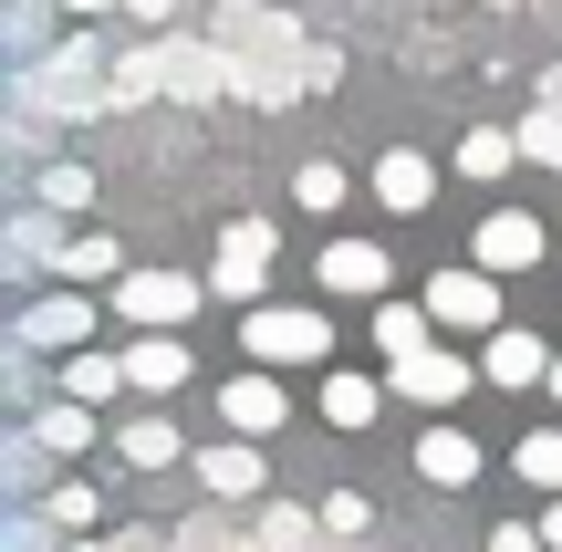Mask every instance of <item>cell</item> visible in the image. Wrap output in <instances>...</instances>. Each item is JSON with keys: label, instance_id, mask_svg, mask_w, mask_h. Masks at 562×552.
Listing matches in <instances>:
<instances>
[{"label": "cell", "instance_id": "cell-1", "mask_svg": "<svg viewBox=\"0 0 562 552\" xmlns=\"http://www.w3.org/2000/svg\"><path fill=\"white\" fill-rule=\"evenodd\" d=\"M229 83H240V63L229 53H199V42H146V53H125L115 74H104V94L115 104H146V94H229Z\"/></svg>", "mask_w": 562, "mask_h": 552}, {"label": "cell", "instance_id": "cell-2", "mask_svg": "<svg viewBox=\"0 0 562 552\" xmlns=\"http://www.w3.org/2000/svg\"><path fill=\"white\" fill-rule=\"evenodd\" d=\"M240 354H250V365H313V354H334V324L302 313V303H250Z\"/></svg>", "mask_w": 562, "mask_h": 552}, {"label": "cell", "instance_id": "cell-3", "mask_svg": "<svg viewBox=\"0 0 562 552\" xmlns=\"http://www.w3.org/2000/svg\"><path fill=\"white\" fill-rule=\"evenodd\" d=\"M199 292H209V282H188V271H125V282H115V324L178 334L188 313H199Z\"/></svg>", "mask_w": 562, "mask_h": 552}, {"label": "cell", "instance_id": "cell-4", "mask_svg": "<svg viewBox=\"0 0 562 552\" xmlns=\"http://www.w3.org/2000/svg\"><path fill=\"white\" fill-rule=\"evenodd\" d=\"M271 219H229L220 229V261H209V292H229V303H261V282H271Z\"/></svg>", "mask_w": 562, "mask_h": 552}, {"label": "cell", "instance_id": "cell-5", "mask_svg": "<svg viewBox=\"0 0 562 552\" xmlns=\"http://www.w3.org/2000/svg\"><path fill=\"white\" fill-rule=\"evenodd\" d=\"M427 313H438L448 334H501V271H438V282H427Z\"/></svg>", "mask_w": 562, "mask_h": 552}, {"label": "cell", "instance_id": "cell-6", "mask_svg": "<svg viewBox=\"0 0 562 552\" xmlns=\"http://www.w3.org/2000/svg\"><path fill=\"white\" fill-rule=\"evenodd\" d=\"M469 375H480V365H459L448 345H417V354H396V365H385V386H396L406 407H459Z\"/></svg>", "mask_w": 562, "mask_h": 552}, {"label": "cell", "instance_id": "cell-7", "mask_svg": "<svg viewBox=\"0 0 562 552\" xmlns=\"http://www.w3.org/2000/svg\"><path fill=\"white\" fill-rule=\"evenodd\" d=\"M469 261L501 271V282H510V271H531V261H542V219H531V209H490L480 240H469Z\"/></svg>", "mask_w": 562, "mask_h": 552}, {"label": "cell", "instance_id": "cell-8", "mask_svg": "<svg viewBox=\"0 0 562 552\" xmlns=\"http://www.w3.org/2000/svg\"><path fill=\"white\" fill-rule=\"evenodd\" d=\"M83 334H94V303H83L74 282L42 292V303L21 313V345H32V354H83Z\"/></svg>", "mask_w": 562, "mask_h": 552}, {"label": "cell", "instance_id": "cell-9", "mask_svg": "<svg viewBox=\"0 0 562 552\" xmlns=\"http://www.w3.org/2000/svg\"><path fill=\"white\" fill-rule=\"evenodd\" d=\"M385 282H396V250H375V240L323 250V292H344V303H385Z\"/></svg>", "mask_w": 562, "mask_h": 552}, {"label": "cell", "instance_id": "cell-10", "mask_svg": "<svg viewBox=\"0 0 562 552\" xmlns=\"http://www.w3.org/2000/svg\"><path fill=\"white\" fill-rule=\"evenodd\" d=\"M220 417H229V438H271V428H281L292 407H281L271 365H250V375H229V386H220Z\"/></svg>", "mask_w": 562, "mask_h": 552}, {"label": "cell", "instance_id": "cell-11", "mask_svg": "<svg viewBox=\"0 0 562 552\" xmlns=\"http://www.w3.org/2000/svg\"><path fill=\"white\" fill-rule=\"evenodd\" d=\"M480 375H490V386H552V345H542V334H490V345H480Z\"/></svg>", "mask_w": 562, "mask_h": 552}, {"label": "cell", "instance_id": "cell-12", "mask_svg": "<svg viewBox=\"0 0 562 552\" xmlns=\"http://www.w3.org/2000/svg\"><path fill=\"white\" fill-rule=\"evenodd\" d=\"M375 199L396 209V219H427V199H438V167H427L417 146H396V157H375Z\"/></svg>", "mask_w": 562, "mask_h": 552}, {"label": "cell", "instance_id": "cell-13", "mask_svg": "<svg viewBox=\"0 0 562 552\" xmlns=\"http://www.w3.org/2000/svg\"><path fill=\"white\" fill-rule=\"evenodd\" d=\"M261 480H271V470H261V438H229V449L199 459V491H209V500H261Z\"/></svg>", "mask_w": 562, "mask_h": 552}, {"label": "cell", "instance_id": "cell-14", "mask_svg": "<svg viewBox=\"0 0 562 552\" xmlns=\"http://www.w3.org/2000/svg\"><path fill=\"white\" fill-rule=\"evenodd\" d=\"M53 282H125V240H104V229H74V240L53 250Z\"/></svg>", "mask_w": 562, "mask_h": 552}, {"label": "cell", "instance_id": "cell-15", "mask_svg": "<svg viewBox=\"0 0 562 552\" xmlns=\"http://www.w3.org/2000/svg\"><path fill=\"white\" fill-rule=\"evenodd\" d=\"M125 375H136V396H178L188 386V345L178 334H136L125 345Z\"/></svg>", "mask_w": 562, "mask_h": 552}, {"label": "cell", "instance_id": "cell-16", "mask_svg": "<svg viewBox=\"0 0 562 552\" xmlns=\"http://www.w3.org/2000/svg\"><path fill=\"white\" fill-rule=\"evenodd\" d=\"M63 396H83V407H115V396H136V375H125V354H63Z\"/></svg>", "mask_w": 562, "mask_h": 552}, {"label": "cell", "instance_id": "cell-17", "mask_svg": "<svg viewBox=\"0 0 562 552\" xmlns=\"http://www.w3.org/2000/svg\"><path fill=\"white\" fill-rule=\"evenodd\" d=\"M510 167H521V125H469V136H459V178L501 188Z\"/></svg>", "mask_w": 562, "mask_h": 552}, {"label": "cell", "instance_id": "cell-18", "mask_svg": "<svg viewBox=\"0 0 562 552\" xmlns=\"http://www.w3.org/2000/svg\"><path fill=\"white\" fill-rule=\"evenodd\" d=\"M32 438L53 459H83V449H94V407H83V396H42V407H32Z\"/></svg>", "mask_w": 562, "mask_h": 552}, {"label": "cell", "instance_id": "cell-19", "mask_svg": "<svg viewBox=\"0 0 562 552\" xmlns=\"http://www.w3.org/2000/svg\"><path fill=\"white\" fill-rule=\"evenodd\" d=\"M417 470L438 480V491H469V480H480V438H469V428H427L417 438Z\"/></svg>", "mask_w": 562, "mask_h": 552}, {"label": "cell", "instance_id": "cell-20", "mask_svg": "<svg viewBox=\"0 0 562 552\" xmlns=\"http://www.w3.org/2000/svg\"><path fill=\"white\" fill-rule=\"evenodd\" d=\"M115 459H125V470H178V417H125V428H115Z\"/></svg>", "mask_w": 562, "mask_h": 552}, {"label": "cell", "instance_id": "cell-21", "mask_svg": "<svg viewBox=\"0 0 562 552\" xmlns=\"http://www.w3.org/2000/svg\"><path fill=\"white\" fill-rule=\"evenodd\" d=\"M396 386H375V375H323V417H334V428H375V407Z\"/></svg>", "mask_w": 562, "mask_h": 552}, {"label": "cell", "instance_id": "cell-22", "mask_svg": "<svg viewBox=\"0 0 562 552\" xmlns=\"http://www.w3.org/2000/svg\"><path fill=\"white\" fill-rule=\"evenodd\" d=\"M313 542H323V511H302V500H271L250 532V552H313Z\"/></svg>", "mask_w": 562, "mask_h": 552}, {"label": "cell", "instance_id": "cell-23", "mask_svg": "<svg viewBox=\"0 0 562 552\" xmlns=\"http://www.w3.org/2000/svg\"><path fill=\"white\" fill-rule=\"evenodd\" d=\"M510 470H521L531 491H552V500H562V428H531V438H521V459H510Z\"/></svg>", "mask_w": 562, "mask_h": 552}, {"label": "cell", "instance_id": "cell-24", "mask_svg": "<svg viewBox=\"0 0 562 552\" xmlns=\"http://www.w3.org/2000/svg\"><path fill=\"white\" fill-rule=\"evenodd\" d=\"M427 324H438L427 303H417V313H406V303H385V313H375V345H385V365H396V354H417V345H427Z\"/></svg>", "mask_w": 562, "mask_h": 552}, {"label": "cell", "instance_id": "cell-25", "mask_svg": "<svg viewBox=\"0 0 562 552\" xmlns=\"http://www.w3.org/2000/svg\"><path fill=\"white\" fill-rule=\"evenodd\" d=\"M521 157L531 167H562V104H531V115H521Z\"/></svg>", "mask_w": 562, "mask_h": 552}, {"label": "cell", "instance_id": "cell-26", "mask_svg": "<svg viewBox=\"0 0 562 552\" xmlns=\"http://www.w3.org/2000/svg\"><path fill=\"white\" fill-rule=\"evenodd\" d=\"M42 511H53L63 532H94V511H104V491H94V480H63V491L42 500Z\"/></svg>", "mask_w": 562, "mask_h": 552}, {"label": "cell", "instance_id": "cell-27", "mask_svg": "<svg viewBox=\"0 0 562 552\" xmlns=\"http://www.w3.org/2000/svg\"><path fill=\"white\" fill-rule=\"evenodd\" d=\"M32 199L63 219V209H83V199H94V167H42V188H32Z\"/></svg>", "mask_w": 562, "mask_h": 552}, {"label": "cell", "instance_id": "cell-28", "mask_svg": "<svg viewBox=\"0 0 562 552\" xmlns=\"http://www.w3.org/2000/svg\"><path fill=\"white\" fill-rule=\"evenodd\" d=\"M364 521H375V500H364V491H323V532H334V542H355Z\"/></svg>", "mask_w": 562, "mask_h": 552}, {"label": "cell", "instance_id": "cell-29", "mask_svg": "<svg viewBox=\"0 0 562 552\" xmlns=\"http://www.w3.org/2000/svg\"><path fill=\"white\" fill-rule=\"evenodd\" d=\"M292 199H302V209H344V167H334V157H313V167L292 178Z\"/></svg>", "mask_w": 562, "mask_h": 552}, {"label": "cell", "instance_id": "cell-30", "mask_svg": "<svg viewBox=\"0 0 562 552\" xmlns=\"http://www.w3.org/2000/svg\"><path fill=\"white\" fill-rule=\"evenodd\" d=\"M53 532H63L53 511H11V532H0V542H11V552H53Z\"/></svg>", "mask_w": 562, "mask_h": 552}, {"label": "cell", "instance_id": "cell-31", "mask_svg": "<svg viewBox=\"0 0 562 552\" xmlns=\"http://www.w3.org/2000/svg\"><path fill=\"white\" fill-rule=\"evenodd\" d=\"M490 552H552V532H542V521H501V532H490Z\"/></svg>", "mask_w": 562, "mask_h": 552}, {"label": "cell", "instance_id": "cell-32", "mask_svg": "<svg viewBox=\"0 0 562 552\" xmlns=\"http://www.w3.org/2000/svg\"><path fill=\"white\" fill-rule=\"evenodd\" d=\"M167 552H229V532H220V521H188V532L167 542Z\"/></svg>", "mask_w": 562, "mask_h": 552}, {"label": "cell", "instance_id": "cell-33", "mask_svg": "<svg viewBox=\"0 0 562 552\" xmlns=\"http://www.w3.org/2000/svg\"><path fill=\"white\" fill-rule=\"evenodd\" d=\"M115 11H136V21H167V11H178V0H115Z\"/></svg>", "mask_w": 562, "mask_h": 552}, {"label": "cell", "instance_id": "cell-34", "mask_svg": "<svg viewBox=\"0 0 562 552\" xmlns=\"http://www.w3.org/2000/svg\"><path fill=\"white\" fill-rule=\"evenodd\" d=\"M63 11H115V0H63Z\"/></svg>", "mask_w": 562, "mask_h": 552}, {"label": "cell", "instance_id": "cell-35", "mask_svg": "<svg viewBox=\"0 0 562 552\" xmlns=\"http://www.w3.org/2000/svg\"><path fill=\"white\" fill-rule=\"evenodd\" d=\"M220 11H261V0H220Z\"/></svg>", "mask_w": 562, "mask_h": 552}, {"label": "cell", "instance_id": "cell-36", "mask_svg": "<svg viewBox=\"0 0 562 552\" xmlns=\"http://www.w3.org/2000/svg\"><path fill=\"white\" fill-rule=\"evenodd\" d=\"M552 396H562V354H552Z\"/></svg>", "mask_w": 562, "mask_h": 552}]
</instances>
